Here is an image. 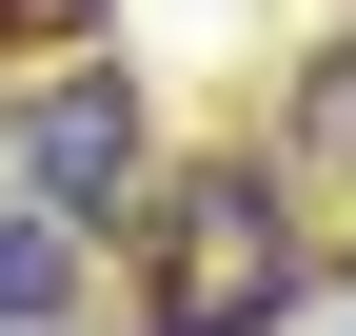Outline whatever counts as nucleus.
I'll list each match as a JSON object with an SVG mask.
<instances>
[{
    "label": "nucleus",
    "instance_id": "7ed1b4c3",
    "mask_svg": "<svg viewBox=\"0 0 356 336\" xmlns=\"http://www.w3.org/2000/svg\"><path fill=\"white\" fill-rule=\"evenodd\" d=\"M79 258H99V218H40L20 198V218H0V336H60L79 317Z\"/></svg>",
    "mask_w": 356,
    "mask_h": 336
},
{
    "label": "nucleus",
    "instance_id": "39448f33",
    "mask_svg": "<svg viewBox=\"0 0 356 336\" xmlns=\"http://www.w3.org/2000/svg\"><path fill=\"white\" fill-rule=\"evenodd\" d=\"M0 40H40V60H99V0H0Z\"/></svg>",
    "mask_w": 356,
    "mask_h": 336
},
{
    "label": "nucleus",
    "instance_id": "f257e3e1",
    "mask_svg": "<svg viewBox=\"0 0 356 336\" xmlns=\"http://www.w3.org/2000/svg\"><path fill=\"white\" fill-rule=\"evenodd\" d=\"M139 336H277L317 297V237H297V178L257 158H198V178H139Z\"/></svg>",
    "mask_w": 356,
    "mask_h": 336
},
{
    "label": "nucleus",
    "instance_id": "f03ea898",
    "mask_svg": "<svg viewBox=\"0 0 356 336\" xmlns=\"http://www.w3.org/2000/svg\"><path fill=\"white\" fill-rule=\"evenodd\" d=\"M0 139H20V198H40V218H139V178H159L139 79H119V60H40Z\"/></svg>",
    "mask_w": 356,
    "mask_h": 336
},
{
    "label": "nucleus",
    "instance_id": "20e7f679",
    "mask_svg": "<svg viewBox=\"0 0 356 336\" xmlns=\"http://www.w3.org/2000/svg\"><path fill=\"white\" fill-rule=\"evenodd\" d=\"M297 158H317V178H356V20L297 60Z\"/></svg>",
    "mask_w": 356,
    "mask_h": 336
}]
</instances>
